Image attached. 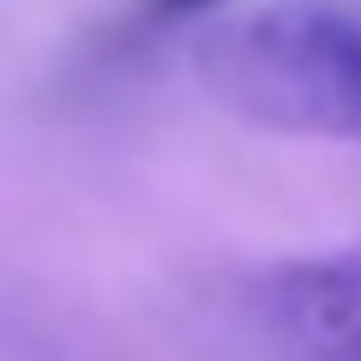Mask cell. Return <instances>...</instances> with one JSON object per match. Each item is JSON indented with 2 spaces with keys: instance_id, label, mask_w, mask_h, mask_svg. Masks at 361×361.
<instances>
[{
  "instance_id": "obj_1",
  "label": "cell",
  "mask_w": 361,
  "mask_h": 361,
  "mask_svg": "<svg viewBox=\"0 0 361 361\" xmlns=\"http://www.w3.org/2000/svg\"><path fill=\"white\" fill-rule=\"evenodd\" d=\"M209 95L273 133L361 140V19L336 0H273L197 44Z\"/></svg>"
},
{
  "instance_id": "obj_2",
  "label": "cell",
  "mask_w": 361,
  "mask_h": 361,
  "mask_svg": "<svg viewBox=\"0 0 361 361\" xmlns=\"http://www.w3.org/2000/svg\"><path fill=\"white\" fill-rule=\"evenodd\" d=\"M241 311L267 361H361V241L260 273Z\"/></svg>"
},
{
  "instance_id": "obj_3",
  "label": "cell",
  "mask_w": 361,
  "mask_h": 361,
  "mask_svg": "<svg viewBox=\"0 0 361 361\" xmlns=\"http://www.w3.org/2000/svg\"><path fill=\"white\" fill-rule=\"evenodd\" d=\"M203 6H216V0H159V13H203Z\"/></svg>"
}]
</instances>
